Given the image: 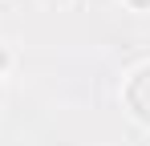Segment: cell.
I'll use <instances>...</instances> for the list:
<instances>
[{"label": "cell", "instance_id": "cell-1", "mask_svg": "<svg viewBox=\"0 0 150 146\" xmlns=\"http://www.w3.org/2000/svg\"><path fill=\"white\" fill-rule=\"evenodd\" d=\"M4 65H8V53H4V49H0V69H4Z\"/></svg>", "mask_w": 150, "mask_h": 146}, {"label": "cell", "instance_id": "cell-2", "mask_svg": "<svg viewBox=\"0 0 150 146\" xmlns=\"http://www.w3.org/2000/svg\"><path fill=\"white\" fill-rule=\"evenodd\" d=\"M130 4H134V8H146V4H150V0H130Z\"/></svg>", "mask_w": 150, "mask_h": 146}]
</instances>
